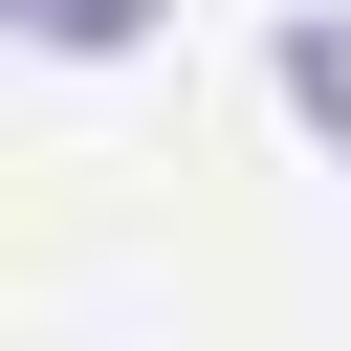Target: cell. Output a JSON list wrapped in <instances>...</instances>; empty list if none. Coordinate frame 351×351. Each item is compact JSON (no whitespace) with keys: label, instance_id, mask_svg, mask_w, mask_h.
Listing matches in <instances>:
<instances>
[{"label":"cell","instance_id":"cell-1","mask_svg":"<svg viewBox=\"0 0 351 351\" xmlns=\"http://www.w3.org/2000/svg\"><path fill=\"white\" fill-rule=\"evenodd\" d=\"M22 44H66V66H110V44H154V0H0Z\"/></svg>","mask_w":351,"mask_h":351},{"label":"cell","instance_id":"cell-2","mask_svg":"<svg viewBox=\"0 0 351 351\" xmlns=\"http://www.w3.org/2000/svg\"><path fill=\"white\" fill-rule=\"evenodd\" d=\"M285 110H329V132H351V44H329V22H285Z\"/></svg>","mask_w":351,"mask_h":351}]
</instances>
